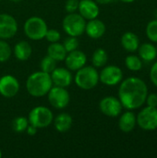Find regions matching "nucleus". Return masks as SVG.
<instances>
[{"label":"nucleus","instance_id":"nucleus-36","mask_svg":"<svg viewBox=\"0 0 157 158\" xmlns=\"http://www.w3.org/2000/svg\"><path fill=\"white\" fill-rule=\"evenodd\" d=\"M120 1L123 2V3H132V2H134L136 0H120Z\"/></svg>","mask_w":157,"mask_h":158},{"label":"nucleus","instance_id":"nucleus-27","mask_svg":"<svg viewBox=\"0 0 157 158\" xmlns=\"http://www.w3.org/2000/svg\"><path fill=\"white\" fill-rule=\"evenodd\" d=\"M12 54L11 47L7 42H6L3 39H0V62L5 63L6 62Z\"/></svg>","mask_w":157,"mask_h":158},{"label":"nucleus","instance_id":"nucleus-33","mask_svg":"<svg viewBox=\"0 0 157 158\" xmlns=\"http://www.w3.org/2000/svg\"><path fill=\"white\" fill-rule=\"evenodd\" d=\"M150 80L153 82V84L157 87V62H155L150 70Z\"/></svg>","mask_w":157,"mask_h":158},{"label":"nucleus","instance_id":"nucleus-20","mask_svg":"<svg viewBox=\"0 0 157 158\" xmlns=\"http://www.w3.org/2000/svg\"><path fill=\"white\" fill-rule=\"evenodd\" d=\"M54 121V127L58 132L68 131L73 124L72 117L68 113H61L56 117Z\"/></svg>","mask_w":157,"mask_h":158},{"label":"nucleus","instance_id":"nucleus-21","mask_svg":"<svg viewBox=\"0 0 157 158\" xmlns=\"http://www.w3.org/2000/svg\"><path fill=\"white\" fill-rule=\"evenodd\" d=\"M139 56L142 60L145 62H151L155 60L157 56L156 47L153 44L145 43L139 46L138 48Z\"/></svg>","mask_w":157,"mask_h":158},{"label":"nucleus","instance_id":"nucleus-29","mask_svg":"<svg viewBox=\"0 0 157 158\" xmlns=\"http://www.w3.org/2000/svg\"><path fill=\"white\" fill-rule=\"evenodd\" d=\"M63 45L65 47V49L67 50V52H71V51H74L76 49L79 48V45H80V43H79V40L77 39V37H74V36H69L68 38H66L63 42Z\"/></svg>","mask_w":157,"mask_h":158},{"label":"nucleus","instance_id":"nucleus-4","mask_svg":"<svg viewBox=\"0 0 157 158\" xmlns=\"http://www.w3.org/2000/svg\"><path fill=\"white\" fill-rule=\"evenodd\" d=\"M47 24L45 20L40 17H31L24 23L25 35L33 41L42 40L45 37L47 31Z\"/></svg>","mask_w":157,"mask_h":158},{"label":"nucleus","instance_id":"nucleus-11","mask_svg":"<svg viewBox=\"0 0 157 158\" xmlns=\"http://www.w3.org/2000/svg\"><path fill=\"white\" fill-rule=\"evenodd\" d=\"M18 31V22L9 14H0V39L7 40L16 35Z\"/></svg>","mask_w":157,"mask_h":158},{"label":"nucleus","instance_id":"nucleus-14","mask_svg":"<svg viewBox=\"0 0 157 158\" xmlns=\"http://www.w3.org/2000/svg\"><path fill=\"white\" fill-rule=\"evenodd\" d=\"M53 85L64 87H68L72 82V75L69 69L65 68H56L51 73H50Z\"/></svg>","mask_w":157,"mask_h":158},{"label":"nucleus","instance_id":"nucleus-2","mask_svg":"<svg viewBox=\"0 0 157 158\" xmlns=\"http://www.w3.org/2000/svg\"><path fill=\"white\" fill-rule=\"evenodd\" d=\"M53 86L49 73L42 70L33 72L26 81V89L29 94L33 97H43L48 94Z\"/></svg>","mask_w":157,"mask_h":158},{"label":"nucleus","instance_id":"nucleus-22","mask_svg":"<svg viewBox=\"0 0 157 158\" xmlns=\"http://www.w3.org/2000/svg\"><path fill=\"white\" fill-rule=\"evenodd\" d=\"M67 54H68V52L65 49L63 44H60L58 42L51 43V44L47 48V55L50 56L52 58H54L56 62L63 61L65 59Z\"/></svg>","mask_w":157,"mask_h":158},{"label":"nucleus","instance_id":"nucleus-13","mask_svg":"<svg viewBox=\"0 0 157 158\" xmlns=\"http://www.w3.org/2000/svg\"><path fill=\"white\" fill-rule=\"evenodd\" d=\"M66 67L70 71H77L85 66L87 62V56L85 53L78 49L68 52L64 59Z\"/></svg>","mask_w":157,"mask_h":158},{"label":"nucleus","instance_id":"nucleus-31","mask_svg":"<svg viewBox=\"0 0 157 158\" xmlns=\"http://www.w3.org/2000/svg\"><path fill=\"white\" fill-rule=\"evenodd\" d=\"M80 0H67L65 4V9L68 13H74L78 10Z\"/></svg>","mask_w":157,"mask_h":158},{"label":"nucleus","instance_id":"nucleus-18","mask_svg":"<svg viewBox=\"0 0 157 158\" xmlns=\"http://www.w3.org/2000/svg\"><path fill=\"white\" fill-rule=\"evenodd\" d=\"M121 45L128 52H135L140 46V39L134 32L127 31L121 36Z\"/></svg>","mask_w":157,"mask_h":158},{"label":"nucleus","instance_id":"nucleus-24","mask_svg":"<svg viewBox=\"0 0 157 158\" xmlns=\"http://www.w3.org/2000/svg\"><path fill=\"white\" fill-rule=\"evenodd\" d=\"M125 65L128 69L131 71H139L143 68V61L140 56L135 55H130L125 59Z\"/></svg>","mask_w":157,"mask_h":158},{"label":"nucleus","instance_id":"nucleus-38","mask_svg":"<svg viewBox=\"0 0 157 158\" xmlns=\"http://www.w3.org/2000/svg\"><path fill=\"white\" fill-rule=\"evenodd\" d=\"M2 156V152H1V149H0V157Z\"/></svg>","mask_w":157,"mask_h":158},{"label":"nucleus","instance_id":"nucleus-39","mask_svg":"<svg viewBox=\"0 0 157 158\" xmlns=\"http://www.w3.org/2000/svg\"><path fill=\"white\" fill-rule=\"evenodd\" d=\"M156 52H157V46H156Z\"/></svg>","mask_w":157,"mask_h":158},{"label":"nucleus","instance_id":"nucleus-1","mask_svg":"<svg viewBox=\"0 0 157 158\" xmlns=\"http://www.w3.org/2000/svg\"><path fill=\"white\" fill-rule=\"evenodd\" d=\"M148 95V87L140 78L130 77L121 81L118 88V99L123 107L134 110L142 107Z\"/></svg>","mask_w":157,"mask_h":158},{"label":"nucleus","instance_id":"nucleus-7","mask_svg":"<svg viewBox=\"0 0 157 158\" xmlns=\"http://www.w3.org/2000/svg\"><path fill=\"white\" fill-rule=\"evenodd\" d=\"M138 126L146 131L157 129V107L146 106L143 108L136 117Z\"/></svg>","mask_w":157,"mask_h":158},{"label":"nucleus","instance_id":"nucleus-12","mask_svg":"<svg viewBox=\"0 0 157 158\" xmlns=\"http://www.w3.org/2000/svg\"><path fill=\"white\" fill-rule=\"evenodd\" d=\"M19 91V82L12 75L6 74L0 78V94L6 98H12Z\"/></svg>","mask_w":157,"mask_h":158},{"label":"nucleus","instance_id":"nucleus-5","mask_svg":"<svg viewBox=\"0 0 157 158\" xmlns=\"http://www.w3.org/2000/svg\"><path fill=\"white\" fill-rule=\"evenodd\" d=\"M86 21L79 13H68L63 19L62 27L68 36L79 37L85 32Z\"/></svg>","mask_w":157,"mask_h":158},{"label":"nucleus","instance_id":"nucleus-16","mask_svg":"<svg viewBox=\"0 0 157 158\" xmlns=\"http://www.w3.org/2000/svg\"><path fill=\"white\" fill-rule=\"evenodd\" d=\"M105 30H106L105 24L102 20L98 19L97 18L93 19H90L85 26V32L92 39L101 38L105 34Z\"/></svg>","mask_w":157,"mask_h":158},{"label":"nucleus","instance_id":"nucleus-10","mask_svg":"<svg viewBox=\"0 0 157 158\" xmlns=\"http://www.w3.org/2000/svg\"><path fill=\"white\" fill-rule=\"evenodd\" d=\"M99 108L105 116L117 118L121 114L123 106L118 98L115 96H105L100 101Z\"/></svg>","mask_w":157,"mask_h":158},{"label":"nucleus","instance_id":"nucleus-26","mask_svg":"<svg viewBox=\"0 0 157 158\" xmlns=\"http://www.w3.org/2000/svg\"><path fill=\"white\" fill-rule=\"evenodd\" d=\"M40 68L42 71L50 74L56 68V61L47 55L44 57H43V59L41 60Z\"/></svg>","mask_w":157,"mask_h":158},{"label":"nucleus","instance_id":"nucleus-9","mask_svg":"<svg viewBox=\"0 0 157 158\" xmlns=\"http://www.w3.org/2000/svg\"><path fill=\"white\" fill-rule=\"evenodd\" d=\"M123 80L122 69L115 65L105 67L99 73V81L106 86H115Z\"/></svg>","mask_w":157,"mask_h":158},{"label":"nucleus","instance_id":"nucleus-30","mask_svg":"<svg viewBox=\"0 0 157 158\" xmlns=\"http://www.w3.org/2000/svg\"><path fill=\"white\" fill-rule=\"evenodd\" d=\"M44 38H46V40L50 43H56V42H59L61 38V34L56 29H48Z\"/></svg>","mask_w":157,"mask_h":158},{"label":"nucleus","instance_id":"nucleus-35","mask_svg":"<svg viewBox=\"0 0 157 158\" xmlns=\"http://www.w3.org/2000/svg\"><path fill=\"white\" fill-rule=\"evenodd\" d=\"M98 5H107V4H110L112 3L114 0H94Z\"/></svg>","mask_w":157,"mask_h":158},{"label":"nucleus","instance_id":"nucleus-23","mask_svg":"<svg viewBox=\"0 0 157 158\" xmlns=\"http://www.w3.org/2000/svg\"><path fill=\"white\" fill-rule=\"evenodd\" d=\"M108 60L107 52L103 48L96 49L92 56V63L94 68H103Z\"/></svg>","mask_w":157,"mask_h":158},{"label":"nucleus","instance_id":"nucleus-28","mask_svg":"<svg viewBox=\"0 0 157 158\" xmlns=\"http://www.w3.org/2000/svg\"><path fill=\"white\" fill-rule=\"evenodd\" d=\"M146 35L150 41L157 43V19H153L147 24Z\"/></svg>","mask_w":157,"mask_h":158},{"label":"nucleus","instance_id":"nucleus-25","mask_svg":"<svg viewBox=\"0 0 157 158\" xmlns=\"http://www.w3.org/2000/svg\"><path fill=\"white\" fill-rule=\"evenodd\" d=\"M29 120L28 118H24V117H17L12 120V130L15 132L18 133H21L24 132L27 129V127L29 126Z\"/></svg>","mask_w":157,"mask_h":158},{"label":"nucleus","instance_id":"nucleus-34","mask_svg":"<svg viewBox=\"0 0 157 158\" xmlns=\"http://www.w3.org/2000/svg\"><path fill=\"white\" fill-rule=\"evenodd\" d=\"M25 131L27 132V134H28V135H30V136H34V135L37 133L38 129H37L36 127L32 126L31 124H29V126L27 127V129H26V131Z\"/></svg>","mask_w":157,"mask_h":158},{"label":"nucleus","instance_id":"nucleus-8","mask_svg":"<svg viewBox=\"0 0 157 158\" xmlns=\"http://www.w3.org/2000/svg\"><path fill=\"white\" fill-rule=\"evenodd\" d=\"M50 105L56 109H63L68 106L70 101L69 93L64 87L53 85L47 94Z\"/></svg>","mask_w":157,"mask_h":158},{"label":"nucleus","instance_id":"nucleus-32","mask_svg":"<svg viewBox=\"0 0 157 158\" xmlns=\"http://www.w3.org/2000/svg\"><path fill=\"white\" fill-rule=\"evenodd\" d=\"M145 103L148 106L151 107H157V94H150L146 97Z\"/></svg>","mask_w":157,"mask_h":158},{"label":"nucleus","instance_id":"nucleus-37","mask_svg":"<svg viewBox=\"0 0 157 158\" xmlns=\"http://www.w3.org/2000/svg\"><path fill=\"white\" fill-rule=\"evenodd\" d=\"M10 2H13V3H20L21 1H23V0H9Z\"/></svg>","mask_w":157,"mask_h":158},{"label":"nucleus","instance_id":"nucleus-3","mask_svg":"<svg viewBox=\"0 0 157 158\" xmlns=\"http://www.w3.org/2000/svg\"><path fill=\"white\" fill-rule=\"evenodd\" d=\"M99 82V73L96 68L84 66L77 70L75 75L76 85L82 90H92Z\"/></svg>","mask_w":157,"mask_h":158},{"label":"nucleus","instance_id":"nucleus-6","mask_svg":"<svg viewBox=\"0 0 157 158\" xmlns=\"http://www.w3.org/2000/svg\"><path fill=\"white\" fill-rule=\"evenodd\" d=\"M28 120L30 124L36 127L37 129H43L53 123L54 116L48 107L40 106L33 107L30 111Z\"/></svg>","mask_w":157,"mask_h":158},{"label":"nucleus","instance_id":"nucleus-15","mask_svg":"<svg viewBox=\"0 0 157 158\" xmlns=\"http://www.w3.org/2000/svg\"><path fill=\"white\" fill-rule=\"evenodd\" d=\"M78 11L82 18L88 20L96 19L100 13L99 6L94 0H80Z\"/></svg>","mask_w":157,"mask_h":158},{"label":"nucleus","instance_id":"nucleus-17","mask_svg":"<svg viewBox=\"0 0 157 158\" xmlns=\"http://www.w3.org/2000/svg\"><path fill=\"white\" fill-rule=\"evenodd\" d=\"M137 124L136 115L131 111L129 110L125 113H123L118 120V128L123 132H130L134 130L135 126Z\"/></svg>","mask_w":157,"mask_h":158},{"label":"nucleus","instance_id":"nucleus-19","mask_svg":"<svg viewBox=\"0 0 157 158\" xmlns=\"http://www.w3.org/2000/svg\"><path fill=\"white\" fill-rule=\"evenodd\" d=\"M15 57L19 61H26L28 60L32 53V49L31 44L26 41H19L18 42L13 49Z\"/></svg>","mask_w":157,"mask_h":158}]
</instances>
